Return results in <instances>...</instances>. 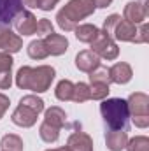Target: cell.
Wrapping results in <instances>:
<instances>
[{"mask_svg":"<svg viewBox=\"0 0 149 151\" xmlns=\"http://www.w3.org/2000/svg\"><path fill=\"white\" fill-rule=\"evenodd\" d=\"M12 63H14V60H12L11 53L2 51L0 53V70H11L12 69Z\"/></svg>","mask_w":149,"mask_h":151,"instance_id":"31","label":"cell"},{"mask_svg":"<svg viewBox=\"0 0 149 151\" xmlns=\"http://www.w3.org/2000/svg\"><path fill=\"white\" fill-rule=\"evenodd\" d=\"M91 51H93L98 58H104V60H116L117 55H119L117 44H116L114 39L109 37L104 30H100L98 37L91 42Z\"/></svg>","mask_w":149,"mask_h":151,"instance_id":"6","label":"cell"},{"mask_svg":"<svg viewBox=\"0 0 149 151\" xmlns=\"http://www.w3.org/2000/svg\"><path fill=\"white\" fill-rule=\"evenodd\" d=\"M47 151H69L67 146H63V148H56V150H47Z\"/></svg>","mask_w":149,"mask_h":151,"instance_id":"35","label":"cell"},{"mask_svg":"<svg viewBox=\"0 0 149 151\" xmlns=\"http://www.w3.org/2000/svg\"><path fill=\"white\" fill-rule=\"evenodd\" d=\"M75 67L81 70V72H91L95 70L97 67H100V58L91 51V49H84L81 53H77L75 56Z\"/></svg>","mask_w":149,"mask_h":151,"instance_id":"12","label":"cell"},{"mask_svg":"<svg viewBox=\"0 0 149 151\" xmlns=\"http://www.w3.org/2000/svg\"><path fill=\"white\" fill-rule=\"evenodd\" d=\"M90 83H98V84H111V77H109V69L105 67H97L95 70L90 72Z\"/></svg>","mask_w":149,"mask_h":151,"instance_id":"24","label":"cell"},{"mask_svg":"<svg viewBox=\"0 0 149 151\" xmlns=\"http://www.w3.org/2000/svg\"><path fill=\"white\" fill-rule=\"evenodd\" d=\"M37 116L39 114L35 113L34 109H30L28 106L19 104V106L14 109V113H12V116H11V119H12L14 125L21 127V128H28V127H34V125H35Z\"/></svg>","mask_w":149,"mask_h":151,"instance_id":"10","label":"cell"},{"mask_svg":"<svg viewBox=\"0 0 149 151\" xmlns=\"http://www.w3.org/2000/svg\"><path fill=\"white\" fill-rule=\"evenodd\" d=\"M67 148H69V151H93V139L88 134L77 130L69 137Z\"/></svg>","mask_w":149,"mask_h":151,"instance_id":"14","label":"cell"},{"mask_svg":"<svg viewBox=\"0 0 149 151\" xmlns=\"http://www.w3.org/2000/svg\"><path fill=\"white\" fill-rule=\"evenodd\" d=\"M74 32H75V37H77V40L86 42V44H91L95 39L98 37L100 28H98V27H95V25L84 23V25H77V27L74 28Z\"/></svg>","mask_w":149,"mask_h":151,"instance_id":"17","label":"cell"},{"mask_svg":"<svg viewBox=\"0 0 149 151\" xmlns=\"http://www.w3.org/2000/svg\"><path fill=\"white\" fill-rule=\"evenodd\" d=\"M23 47V39L11 28H0V49L5 53H18Z\"/></svg>","mask_w":149,"mask_h":151,"instance_id":"11","label":"cell"},{"mask_svg":"<svg viewBox=\"0 0 149 151\" xmlns=\"http://www.w3.org/2000/svg\"><path fill=\"white\" fill-rule=\"evenodd\" d=\"M0 146H2V151H23V148H25L21 137H18L14 134L4 135L0 141Z\"/></svg>","mask_w":149,"mask_h":151,"instance_id":"21","label":"cell"},{"mask_svg":"<svg viewBox=\"0 0 149 151\" xmlns=\"http://www.w3.org/2000/svg\"><path fill=\"white\" fill-rule=\"evenodd\" d=\"M109 84H98V83H93L90 84V97L93 100H104L107 95H109Z\"/></svg>","mask_w":149,"mask_h":151,"instance_id":"26","label":"cell"},{"mask_svg":"<svg viewBox=\"0 0 149 151\" xmlns=\"http://www.w3.org/2000/svg\"><path fill=\"white\" fill-rule=\"evenodd\" d=\"M54 30H53V23L49 21V19H46V18H42V19H39L37 21V28H35V34H37L40 39H44L46 35H49V34H53Z\"/></svg>","mask_w":149,"mask_h":151,"instance_id":"29","label":"cell"},{"mask_svg":"<svg viewBox=\"0 0 149 151\" xmlns=\"http://www.w3.org/2000/svg\"><path fill=\"white\" fill-rule=\"evenodd\" d=\"M100 113L104 123L109 130L126 132L130 127V111L128 104L123 99H107L100 104Z\"/></svg>","mask_w":149,"mask_h":151,"instance_id":"3","label":"cell"},{"mask_svg":"<svg viewBox=\"0 0 149 151\" xmlns=\"http://www.w3.org/2000/svg\"><path fill=\"white\" fill-rule=\"evenodd\" d=\"M56 99L62 100V102H67V100H72V93H74V83L69 81V79H62L58 84H56Z\"/></svg>","mask_w":149,"mask_h":151,"instance_id":"20","label":"cell"},{"mask_svg":"<svg viewBox=\"0 0 149 151\" xmlns=\"http://www.w3.org/2000/svg\"><path fill=\"white\" fill-rule=\"evenodd\" d=\"M121 19V16H117V14H111L109 18H105L104 19V32L109 35V37H112V32H114V27H116V23Z\"/></svg>","mask_w":149,"mask_h":151,"instance_id":"30","label":"cell"},{"mask_svg":"<svg viewBox=\"0 0 149 151\" xmlns=\"http://www.w3.org/2000/svg\"><path fill=\"white\" fill-rule=\"evenodd\" d=\"M148 5H144L142 2H128L125 5V11H123V19L133 23V25H140L146 21L148 18Z\"/></svg>","mask_w":149,"mask_h":151,"instance_id":"9","label":"cell"},{"mask_svg":"<svg viewBox=\"0 0 149 151\" xmlns=\"http://www.w3.org/2000/svg\"><path fill=\"white\" fill-rule=\"evenodd\" d=\"M44 121L49 123V125H53V127H56V128H62V127H65V123H67V114H65V111H63L62 107L54 106V107H49V109L46 111Z\"/></svg>","mask_w":149,"mask_h":151,"instance_id":"18","label":"cell"},{"mask_svg":"<svg viewBox=\"0 0 149 151\" xmlns=\"http://www.w3.org/2000/svg\"><path fill=\"white\" fill-rule=\"evenodd\" d=\"M97 5L93 0H70L58 14H56V21L58 27L63 32H72L77 23L88 16H91L95 12Z\"/></svg>","mask_w":149,"mask_h":151,"instance_id":"2","label":"cell"},{"mask_svg":"<svg viewBox=\"0 0 149 151\" xmlns=\"http://www.w3.org/2000/svg\"><path fill=\"white\" fill-rule=\"evenodd\" d=\"M132 67L125 62H117L114 63L111 69H109V77H111V83H116V84H126L130 79H132Z\"/></svg>","mask_w":149,"mask_h":151,"instance_id":"15","label":"cell"},{"mask_svg":"<svg viewBox=\"0 0 149 151\" xmlns=\"http://www.w3.org/2000/svg\"><path fill=\"white\" fill-rule=\"evenodd\" d=\"M112 39L121 40V42H137V44H144L149 40V27L148 23H140V28H137V25L126 21V19H119L114 27Z\"/></svg>","mask_w":149,"mask_h":151,"instance_id":"4","label":"cell"},{"mask_svg":"<svg viewBox=\"0 0 149 151\" xmlns=\"http://www.w3.org/2000/svg\"><path fill=\"white\" fill-rule=\"evenodd\" d=\"M12 27L18 34L21 35H34L35 28H37V18L30 12V11H19L14 19H12Z\"/></svg>","mask_w":149,"mask_h":151,"instance_id":"7","label":"cell"},{"mask_svg":"<svg viewBox=\"0 0 149 151\" xmlns=\"http://www.w3.org/2000/svg\"><path fill=\"white\" fill-rule=\"evenodd\" d=\"M42 40H44L49 55H53V56H60V55H63L69 49V40H67L65 35H60V34H54L53 32V34L46 35Z\"/></svg>","mask_w":149,"mask_h":151,"instance_id":"13","label":"cell"},{"mask_svg":"<svg viewBox=\"0 0 149 151\" xmlns=\"http://www.w3.org/2000/svg\"><path fill=\"white\" fill-rule=\"evenodd\" d=\"M128 104V111L130 118L135 123V127L139 128H146L149 127V97L142 91L132 93L126 100Z\"/></svg>","mask_w":149,"mask_h":151,"instance_id":"5","label":"cell"},{"mask_svg":"<svg viewBox=\"0 0 149 151\" xmlns=\"http://www.w3.org/2000/svg\"><path fill=\"white\" fill-rule=\"evenodd\" d=\"M54 76H56L54 69L49 65L21 67L16 74V86L21 90H32L35 93H44L49 90Z\"/></svg>","mask_w":149,"mask_h":151,"instance_id":"1","label":"cell"},{"mask_svg":"<svg viewBox=\"0 0 149 151\" xmlns=\"http://www.w3.org/2000/svg\"><path fill=\"white\" fill-rule=\"evenodd\" d=\"M39 135H40V139L44 141V142H56L58 141V137H60V128H56V127H53V125H49V123H42L40 125V128H39Z\"/></svg>","mask_w":149,"mask_h":151,"instance_id":"22","label":"cell"},{"mask_svg":"<svg viewBox=\"0 0 149 151\" xmlns=\"http://www.w3.org/2000/svg\"><path fill=\"white\" fill-rule=\"evenodd\" d=\"M60 0H23V5L28 7H35V9H42V11H51Z\"/></svg>","mask_w":149,"mask_h":151,"instance_id":"28","label":"cell"},{"mask_svg":"<svg viewBox=\"0 0 149 151\" xmlns=\"http://www.w3.org/2000/svg\"><path fill=\"white\" fill-rule=\"evenodd\" d=\"M19 104L28 106L30 109H34L37 114L44 111V100H42V99H39L37 95H27V97H23V99L19 100Z\"/></svg>","mask_w":149,"mask_h":151,"instance_id":"27","label":"cell"},{"mask_svg":"<svg viewBox=\"0 0 149 151\" xmlns=\"http://www.w3.org/2000/svg\"><path fill=\"white\" fill-rule=\"evenodd\" d=\"M72 100L77 102V104H82V102L91 100V97H90V86H88L86 83H77V84H74Z\"/></svg>","mask_w":149,"mask_h":151,"instance_id":"23","label":"cell"},{"mask_svg":"<svg viewBox=\"0 0 149 151\" xmlns=\"http://www.w3.org/2000/svg\"><path fill=\"white\" fill-rule=\"evenodd\" d=\"M9 104H11V102H9V97H5V95L0 93V118H2V116L5 114V111L9 109Z\"/></svg>","mask_w":149,"mask_h":151,"instance_id":"33","label":"cell"},{"mask_svg":"<svg viewBox=\"0 0 149 151\" xmlns=\"http://www.w3.org/2000/svg\"><path fill=\"white\" fill-rule=\"evenodd\" d=\"M126 151H149V139L146 135H137L126 142Z\"/></svg>","mask_w":149,"mask_h":151,"instance_id":"25","label":"cell"},{"mask_svg":"<svg viewBox=\"0 0 149 151\" xmlns=\"http://www.w3.org/2000/svg\"><path fill=\"white\" fill-rule=\"evenodd\" d=\"M93 2H95V5H97V7L104 9V7H109V5H111L112 0H93Z\"/></svg>","mask_w":149,"mask_h":151,"instance_id":"34","label":"cell"},{"mask_svg":"<svg viewBox=\"0 0 149 151\" xmlns=\"http://www.w3.org/2000/svg\"><path fill=\"white\" fill-rule=\"evenodd\" d=\"M12 84V74L11 70H0V90H7Z\"/></svg>","mask_w":149,"mask_h":151,"instance_id":"32","label":"cell"},{"mask_svg":"<svg viewBox=\"0 0 149 151\" xmlns=\"http://www.w3.org/2000/svg\"><path fill=\"white\" fill-rule=\"evenodd\" d=\"M28 56L32 60H44V58L49 56V51H47V47H46V44H44L42 39L32 40L28 44Z\"/></svg>","mask_w":149,"mask_h":151,"instance_id":"19","label":"cell"},{"mask_svg":"<svg viewBox=\"0 0 149 151\" xmlns=\"http://www.w3.org/2000/svg\"><path fill=\"white\" fill-rule=\"evenodd\" d=\"M126 142H128V134L126 132H121V130H109V132H105L107 150L121 151L126 148Z\"/></svg>","mask_w":149,"mask_h":151,"instance_id":"16","label":"cell"},{"mask_svg":"<svg viewBox=\"0 0 149 151\" xmlns=\"http://www.w3.org/2000/svg\"><path fill=\"white\" fill-rule=\"evenodd\" d=\"M19 11H23V0H0V28H9Z\"/></svg>","mask_w":149,"mask_h":151,"instance_id":"8","label":"cell"}]
</instances>
